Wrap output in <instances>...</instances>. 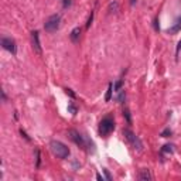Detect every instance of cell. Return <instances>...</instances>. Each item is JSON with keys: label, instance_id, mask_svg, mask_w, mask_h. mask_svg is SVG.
<instances>
[{"label": "cell", "instance_id": "1", "mask_svg": "<svg viewBox=\"0 0 181 181\" xmlns=\"http://www.w3.org/2000/svg\"><path fill=\"white\" fill-rule=\"evenodd\" d=\"M68 137H70L76 146H79L81 149H84V150H86V151H95V145H93V142H92L88 136L81 135L79 132L71 129V130H68Z\"/></svg>", "mask_w": 181, "mask_h": 181}, {"label": "cell", "instance_id": "2", "mask_svg": "<svg viewBox=\"0 0 181 181\" xmlns=\"http://www.w3.org/2000/svg\"><path fill=\"white\" fill-rule=\"evenodd\" d=\"M50 150L58 158H67L70 156V149L60 140H51L50 142Z\"/></svg>", "mask_w": 181, "mask_h": 181}, {"label": "cell", "instance_id": "3", "mask_svg": "<svg viewBox=\"0 0 181 181\" xmlns=\"http://www.w3.org/2000/svg\"><path fill=\"white\" fill-rule=\"evenodd\" d=\"M113 130H115V120L110 116H105L99 123V135L103 137H108Z\"/></svg>", "mask_w": 181, "mask_h": 181}, {"label": "cell", "instance_id": "4", "mask_svg": "<svg viewBox=\"0 0 181 181\" xmlns=\"http://www.w3.org/2000/svg\"><path fill=\"white\" fill-rule=\"evenodd\" d=\"M123 136H125V139L129 142V145L132 146L135 150H137V151H142L143 150V142L139 139V136H136L130 129H125L123 130Z\"/></svg>", "mask_w": 181, "mask_h": 181}, {"label": "cell", "instance_id": "5", "mask_svg": "<svg viewBox=\"0 0 181 181\" xmlns=\"http://www.w3.org/2000/svg\"><path fill=\"white\" fill-rule=\"evenodd\" d=\"M60 21H61V16H60V14H52V16H50V17L47 19L45 24H44V30H45L47 33H54V31H57L58 27H60Z\"/></svg>", "mask_w": 181, "mask_h": 181}, {"label": "cell", "instance_id": "6", "mask_svg": "<svg viewBox=\"0 0 181 181\" xmlns=\"http://www.w3.org/2000/svg\"><path fill=\"white\" fill-rule=\"evenodd\" d=\"M0 44H1V47H3L4 50H7L9 52H11L13 55H16V52H17V45H16L14 40L7 38V37H3L1 41H0Z\"/></svg>", "mask_w": 181, "mask_h": 181}, {"label": "cell", "instance_id": "7", "mask_svg": "<svg viewBox=\"0 0 181 181\" xmlns=\"http://www.w3.org/2000/svg\"><path fill=\"white\" fill-rule=\"evenodd\" d=\"M31 42H33V50L36 51L38 55H41V54H42V48H41L38 31H33V33H31Z\"/></svg>", "mask_w": 181, "mask_h": 181}, {"label": "cell", "instance_id": "8", "mask_svg": "<svg viewBox=\"0 0 181 181\" xmlns=\"http://www.w3.org/2000/svg\"><path fill=\"white\" fill-rule=\"evenodd\" d=\"M137 178H139V180H142V181H150L153 177H151V174H150V170H147V168H142V170L139 171Z\"/></svg>", "mask_w": 181, "mask_h": 181}, {"label": "cell", "instance_id": "9", "mask_svg": "<svg viewBox=\"0 0 181 181\" xmlns=\"http://www.w3.org/2000/svg\"><path fill=\"white\" fill-rule=\"evenodd\" d=\"M79 36H81V29H79V27H75L72 31H71V34H70L71 41H72V42H78V41H79Z\"/></svg>", "mask_w": 181, "mask_h": 181}, {"label": "cell", "instance_id": "10", "mask_svg": "<svg viewBox=\"0 0 181 181\" xmlns=\"http://www.w3.org/2000/svg\"><path fill=\"white\" fill-rule=\"evenodd\" d=\"M181 30V17L176 21V24L173 26V27H170L168 30H167V33H170V34H176V33H178Z\"/></svg>", "mask_w": 181, "mask_h": 181}, {"label": "cell", "instance_id": "11", "mask_svg": "<svg viewBox=\"0 0 181 181\" xmlns=\"http://www.w3.org/2000/svg\"><path fill=\"white\" fill-rule=\"evenodd\" d=\"M116 93H117V95H116V98H115V99H116V101H117L119 103H123V102H125V98H126V93H125V89L122 88V89H120L119 92H116Z\"/></svg>", "mask_w": 181, "mask_h": 181}, {"label": "cell", "instance_id": "12", "mask_svg": "<svg viewBox=\"0 0 181 181\" xmlns=\"http://www.w3.org/2000/svg\"><path fill=\"white\" fill-rule=\"evenodd\" d=\"M112 92H113V84H109L108 85V91H106V96H105V101L109 102L112 99Z\"/></svg>", "mask_w": 181, "mask_h": 181}, {"label": "cell", "instance_id": "13", "mask_svg": "<svg viewBox=\"0 0 181 181\" xmlns=\"http://www.w3.org/2000/svg\"><path fill=\"white\" fill-rule=\"evenodd\" d=\"M174 151V146L173 145H166L163 146V149H161V153L164 154V153H168V154H171Z\"/></svg>", "mask_w": 181, "mask_h": 181}, {"label": "cell", "instance_id": "14", "mask_svg": "<svg viewBox=\"0 0 181 181\" xmlns=\"http://www.w3.org/2000/svg\"><path fill=\"white\" fill-rule=\"evenodd\" d=\"M41 166V156H40V150L36 149V168H40Z\"/></svg>", "mask_w": 181, "mask_h": 181}, {"label": "cell", "instance_id": "15", "mask_svg": "<svg viewBox=\"0 0 181 181\" xmlns=\"http://www.w3.org/2000/svg\"><path fill=\"white\" fill-rule=\"evenodd\" d=\"M122 85H123V81H122V79H119L117 82H115V84H113V91H115V92H119V91L122 89Z\"/></svg>", "mask_w": 181, "mask_h": 181}, {"label": "cell", "instance_id": "16", "mask_svg": "<svg viewBox=\"0 0 181 181\" xmlns=\"http://www.w3.org/2000/svg\"><path fill=\"white\" fill-rule=\"evenodd\" d=\"M123 116L126 117V120H127V123L130 125V123H132V117H130V112H129V109H127V108H126V109H125V110H123Z\"/></svg>", "mask_w": 181, "mask_h": 181}, {"label": "cell", "instance_id": "17", "mask_svg": "<svg viewBox=\"0 0 181 181\" xmlns=\"http://www.w3.org/2000/svg\"><path fill=\"white\" fill-rule=\"evenodd\" d=\"M68 112H70V113H72V115H76V113H78V109H76V106L74 105L72 102L68 105Z\"/></svg>", "mask_w": 181, "mask_h": 181}, {"label": "cell", "instance_id": "18", "mask_svg": "<svg viewBox=\"0 0 181 181\" xmlns=\"http://www.w3.org/2000/svg\"><path fill=\"white\" fill-rule=\"evenodd\" d=\"M109 9H110V10H113L112 13H116V11H117V9H119V4H117V1H113V3H110Z\"/></svg>", "mask_w": 181, "mask_h": 181}, {"label": "cell", "instance_id": "19", "mask_svg": "<svg viewBox=\"0 0 181 181\" xmlns=\"http://www.w3.org/2000/svg\"><path fill=\"white\" fill-rule=\"evenodd\" d=\"M160 136H163V137H168V136H171V130H170V129H164V130L161 132Z\"/></svg>", "mask_w": 181, "mask_h": 181}, {"label": "cell", "instance_id": "20", "mask_svg": "<svg viewBox=\"0 0 181 181\" xmlns=\"http://www.w3.org/2000/svg\"><path fill=\"white\" fill-rule=\"evenodd\" d=\"M92 20H93V11H91V16H89V19H88V23H86V29H89V27H91V24H92Z\"/></svg>", "mask_w": 181, "mask_h": 181}, {"label": "cell", "instance_id": "21", "mask_svg": "<svg viewBox=\"0 0 181 181\" xmlns=\"http://www.w3.org/2000/svg\"><path fill=\"white\" fill-rule=\"evenodd\" d=\"M65 92H67V95H70V96H71L72 99H75V98H76V95L74 93V91H72V89H70V88H67V89H65Z\"/></svg>", "mask_w": 181, "mask_h": 181}, {"label": "cell", "instance_id": "22", "mask_svg": "<svg viewBox=\"0 0 181 181\" xmlns=\"http://www.w3.org/2000/svg\"><path fill=\"white\" fill-rule=\"evenodd\" d=\"M20 135H21V136H23V137H24V139H26V140H27V142H31V139H30V137H29V136H27V133H26V132H24V130H23V129H21V130H20Z\"/></svg>", "mask_w": 181, "mask_h": 181}, {"label": "cell", "instance_id": "23", "mask_svg": "<svg viewBox=\"0 0 181 181\" xmlns=\"http://www.w3.org/2000/svg\"><path fill=\"white\" fill-rule=\"evenodd\" d=\"M103 173H105V177H106V180H108V181L112 180V176H110L109 170H106V168H103Z\"/></svg>", "mask_w": 181, "mask_h": 181}, {"label": "cell", "instance_id": "24", "mask_svg": "<svg viewBox=\"0 0 181 181\" xmlns=\"http://www.w3.org/2000/svg\"><path fill=\"white\" fill-rule=\"evenodd\" d=\"M153 26H154V30H156V31H158V30H160V27H158V19H157V17L154 19V23H153Z\"/></svg>", "mask_w": 181, "mask_h": 181}, {"label": "cell", "instance_id": "25", "mask_svg": "<svg viewBox=\"0 0 181 181\" xmlns=\"http://www.w3.org/2000/svg\"><path fill=\"white\" fill-rule=\"evenodd\" d=\"M62 1H64V7L70 6V0H62Z\"/></svg>", "mask_w": 181, "mask_h": 181}, {"label": "cell", "instance_id": "26", "mask_svg": "<svg viewBox=\"0 0 181 181\" xmlns=\"http://www.w3.org/2000/svg\"><path fill=\"white\" fill-rule=\"evenodd\" d=\"M96 178H98L99 181H103V177H102L101 174H96Z\"/></svg>", "mask_w": 181, "mask_h": 181}, {"label": "cell", "instance_id": "27", "mask_svg": "<svg viewBox=\"0 0 181 181\" xmlns=\"http://www.w3.org/2000/svg\"><path fill=\"white\" fill-rule=\"evenodd\" d=\"M180 50H181V41L178 42V47H177V55H178V51H180Z\"/></svg>", "mask_w": 181, "mask_h": 181}, {"label": "cell", "instance_id": "28", "mask_svg": "<svg viewBox=\"0 0 181 181\" xmlns=\"http://www.w3.org/2000/svg\"><path fill=\"white\" fill-rule=\"evenodd\" d=\"M135 3H136V0H130V6H135Z\"/></svg>", "mask_w": 181, "mask_h": 181}]
</instances>
